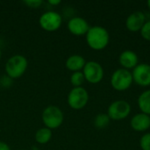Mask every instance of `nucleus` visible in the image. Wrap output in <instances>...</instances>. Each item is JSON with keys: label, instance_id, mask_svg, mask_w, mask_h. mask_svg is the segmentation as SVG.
Listing matches in <instances>:
<instances>
[{"label": "nucleus", "instance_id": "obj_21", "mask_svg": "<svg viewBox=\"0 0 150 150\" xmlns=\"http://www.w3.org/2000/svg\"><path fill=\"white\" fill-rule=\"evenodd\" d=\"M23 3L29 8L37 9L40 7V5L43 4V1L42 0H25L23 1Z\"/></svg>", "mask_w": 150, "mask_h": 150}, {"label": "nucleus", "instance_id": "obj_12", "mask_svg": "<svg viewBox=\"0 0 150 150\" xmlns=\"http://www.w3.org/2000/svg\"><path fill=\"white\" fill-rule=\"evenodd\" d=\"M119 62L122 69L130 70L134 69L139 64V57L135 52L132 50H125L120 54Z\"/></svg>", "mask_w": 150, "mask_h": 150}, {"label": "nucleus", "instance_id": "obj_8", "mask_svg": "<svg viewBox=\"0 0 150 150\" xmlns=\"http://www.w3.org/2000/svg\"><path fill=\"white\" fill-rule=\"evenodd\" d=\"M83 73L85 81L92 84L100 83L104 78V69L100 63L95 61L86 62V64L83 69Z\"/></svg>", "mask_w": 150, "mask_h": 150}, {"label": "nucleus", "instance_id": "obj_17", "mask_svg": "<svg viewBox=\"0 0 150 150\" xmlns=\"http://www.w3.org/2000/svg\"><path fill=\"white\" fill-rule=\"evenodd\" d=\"M111 121V119L107 115V113H99L94 119V125L97 128L102 129L105 128Z\"/></svg>", "mask_w": 150, "mask_h": 150}, {"label": "nucleus", "instance_id": "obj_4", "mask_svg": "<svg viewBox=\"0 0 150 150\" xmlns=\"http://www.w3.org/2000/svg\"><path fill=\"white\" fill-rule=\"evenodd\" d=\"M133 76L130 70L125 69H118L111 76L112 87L118 91H125L128 90L133 83Z\"/></svg>", "mask_w": 150, "mask_h": 150}, {"label": "nucleus", "instance_id": "obj_1", "mask_svg": "<svg viewBox=\"0 0 150 150\" xmlns=\"http://www.w3.org/2000/svg\"><path fill=\"white\" fill-rule=\"evenodd\" d=\"M87 45L93 50L100 51L105 49L110 41L109 32L103 26H91L85 35Z\"/></svg>", "mask_w": 150, "mask_h": 150}, {"label": "nucleus", "instance_id": "obj_23", "mask_svg": "<svg viewBox=\"0 0 150 150\" xmlns=\"http://www.w3.org/2000/svg\"><path fill=\"white\" fill-rule=\"evenodd\" d=\"M47 3H48V4H49V5L56 6V5L60 4L62 3V1H61V0H48V1H47Z\"/></svg>", "mask_w": 150, "mask_h": 150}, {"label": "nucleus", "instance_id": "obj_11", "mask_svg": "<svg viewBox=\"0 0 150 150\" xmlns=\"http://www.w3.org/2000/svg\"><path fill=\"white\" fill-rule=\"evenodd\" d=\"M146 23V17L142 11H137L131 13L126 20V27L128 31L136 33L140 32Z\"/></svg>", "mask_w": 150, "mask_h": 150}, {"label": "nucleus", "instance_id": "obj_10", "mask_svg": "<svg viewBox=\"0 0 150 150\" xmlns=\"http://www.w3.org/2000/svg\"><path fill=\"white\" fill-rule=\"evenodd\" d=\"M67 26L70 33L76 36L86 35L91 27L88 21L81 17H74L70 18L68 22Z\"/></svg>", "mask_w": 150, "mask_h": 150}, {"label": "nucleus", "instance_id": "obj_7", "mask_svg": "<svg viewBox=\"0 0 150 150\" xmlns=\"http://www.w3.org/2000/svg\"><path fill=\"white\" fill-rule=\"evenodd\" d=\"M39 24L40 27L47 32H55L61 27L62 24V18L58 12L48 11L40 17Z\"/></svg>", "mask_w": 150, "mask_h": 150}, {"label": "nucleus", "instance_id": "obj_20", "mask_svg": "<svg viewBox=\"0 0 150 150\" xmlns=\"http://www.w3.org/2000/svg\"><path fill=\"white\" fill-rule=\"evenodd\" d=\"M140 32H141L142 37L144 40L150 41V20L146 21V23L144 24V25L142 26V28Z\"/></svg>", "mask_w": 150, "mask_h": 150}, {"label": "nucleus", "instance_id": "obj_6", "mask_svg": "<svg viewBox=\"0 0 150 150\" xmlns=\"http://www.w3.org/2000/svg\"><path fill=\"white\" fill-rule=\"evenodd\" d=\"M131 112V105L127 101L116 100L112 102L108 109L107 115L112 120L120 121L128 117Z\"/></svg>", "mask_w": 150, "mask_h": 150}, {"label": "nucleus", "instance_id": "obj_15", "mask_svg": "<svg viewBox=\"0 0 150 150\" xmlns=\"http://www.w3.org/2000/svg\"><path fill=\"white\" fill-rule=\"evenodd\" d=\"M138 106L142 113L150 116V90L143 91L137 99Z\"/></svg>", "mask_w": 150, "mask_h": 150}, {"label": "nucleus", "instance_id": "obj_2", "mask_svg": "<svg viewBox=\"0 0 150 150\" xmlns=\"http://www.w3.org/2000/svg\"><path fill=\"white\" fill-rule=\"evenodd\" d=\"M27 67V59L24 55L15 54L8 59L4 66V70L9 78L18 79L25 74Z\"/></svg>", "mask_w": 150, "mask_h": 150}, {"label": "nucleus", "instance_id": "obj_24", "mask_svg": "<svg viewBox=\"0 0 150 150\" xmlns=\"http://www.w3.org/2000/svg\"><path fill=\"white\" fill-rule=\"evenodd\" d=\"M147 4H148V7H149V9L150 10V0L148 1V3H147Z\"/></svg>", "mask_w": 150, "mask_h": 150}, {"label": "nucleus", "instance_id": "obj_18", "mask_svg": "<svg viewBox=\"0 0 150 150\" xmlns=\"http://www.w3.org/2000/svg\"><path fill=\"white\" fill-rule=\"evenodd\" d=\"M84 81H85V78H84L83 71L73 72L71 76H70V83L74 86V88H76V87H82V85L83 84Z\"/></svg>", "mask_w": 150, "mask_h": 150}, {"label": "nucleus", "instance_id": "obj_19", "mask_svg": "<svg viewBox=\"0 0 150 150\" xmlns=\"http://www.w3.org/2000/svg\"><path fill=\"white\" fill-rule=\"evenodd\" d=\"M140 147L142 150H150V133L143 134L140 140Z\"/></svg>", "mask_w": 150, "mask_h": 150}, {"label": "nucleus", "instance_id": "obj_22", "mask_svg": "<svg viewBox=\"0 0 150 150\" xmlns=\"http://www.w3.org/2000/svg\"><path fill=\"white\" fill-rule=\"evenodd\" d=\"M0 150H11V149L10 146H9L7 143H5V142H0Z\"/></svg>", "mask_w": 150, "mask_h": 150}, {"label": "nucleus", "instance_id": "obj_9", "mask_svg": "<svg viewBox=\"0 0 150 150\" xmlns=\"http://www.w3.org/2000/svg\"><path fill=\"white\" fill-rule=\"evenodd\" d=\"M133 80L142 87L150 86V65L149 63H139L132 72Z\"/></svg>", "mask_w": 150, "mask_h": 150}, {"label": "nucleus", "instance_id": "obj_25", "mask_svg": "<svg viewBox=\"0 0 150 150\" xmlns=\"http://www.w3.org/2000/svg\"><path fill=\"white\" fill-rule=\"evenodd\" d=\"M1 58H2V51L0 49V60H1Z\"/></svg>", "mask_w": 150, "mask_h": 150}, {"label": "nucleus", "instance_id": "obj_16", "mask_svg": "<svg viewBox=\"0 0 150 150\" xmlns=\"http://www.w3.org/2000/svg\"><path fill=\"white\" fill-rule=\"evenodd\" d=\"M34 138L37 143L41 144V145L47 144L50 142L52 138V130H50L49 128L46 127H41L36 131Z\"/></svg>", "mask_w": 150, "mask_h": 150}, {"label": "nucleus", "instance_id": "obj_3", "mask_svg": "<svg viewBox=\"0 0 150 150\" xmlns=\"http://www.w3.org/2000/svg\"><path fill=\"white\" fill-rule=\"evenodd\" d=\"M41 119L45 127L53 130L62 126L64 120V115L59 107L55 105H48L43 110Z\"/></svg>", "mask_w": 150, "mask_h": 150}, {"label": "nucleus", "instance_id": "obj_13", "mask_svg": "<svg viewBox=\"0 0 150 150\" xmlns=\"http://www.w3.org/2000/svg\"><path fill=\"white\" fill-rule=\"evenodd\" d=\"M131 127L136 132H145L150 127V116L145 113H137L130 120Z\"/></svg>", "mask_w": 150, "mask_h": 150}, {"label": "nucleus", "instance_id": "obj_5", "mask_svg": "<svg viewBox=\"0 0 150 150\" xmlns=\"http://www.w3.org/2000/svg\"><path fill=\"white\" fill-rule=\"evenodd\" d=\"M67 102L69 106L73 110H81L89 102V93L83 86L73 88L68 94Z\"/></svg>", "mask_w": 150, "mask_h": 150}, {"label": "nucleus", "instance_id": "obj_14", "mask_svg": "<svg viewBox=\"0 0 150 150\" xmlns=\"http://www.w3.org/2000/svg\"><path fill=\"white\" fill-rule=\"evenodd\" d=\"M85 64H86L85 59L80 54L70 55L69 57H68V59L66 60V62H65L66 68L72 73L83 70Z\"/></svg>", "mask_w": 150, "mask_h": 150}]
</instances>
